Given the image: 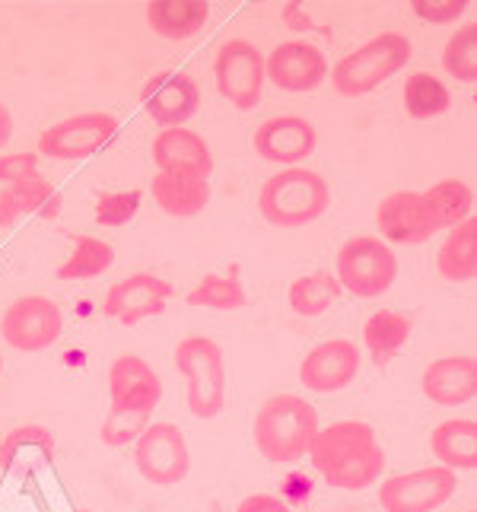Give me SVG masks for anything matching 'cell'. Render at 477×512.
<instances>
[{"instance_id": "6da1fadb", "label": "cell", "mask_w": 477, "mask_h": 512, "mask_svg": "<svg viewBox=\"0 0 477 512\" xmlns=\"http://www.w3.org/2000/svg\"><path fill=\"white\" fill-rule=\"evenodd\" d=\"M309 462L334 490H366L382 478L385 452L369 423L338 420L315 433Z\"/></svg>"}, {"instance_id": "7a4b0ae2", "label": "cell", "mask_w": 477, "mask_h": 512, "mask_svg": "<svg viewBox=\"0 0 477 512\" xmlns=\"http://www.w3.org/2000/svg\"><path fill=\"white\" fill-rule=\"evenodd\" d=\"M163 398V379L156 369L137 357L121 353L109 363V417L102 423L105 446H125L150 427V417Z\"/></svg>"}, {"instance_id": "3957f363", "label": "cell", "mask_w": 477, "mask_h": 512, "mask_svg": "<svg viewBox=\"0 0 477 512\" xmlns=\"http://www.w3.org/2000/svg\"><path fill=\"white\" fill-rule=\"evenodd\" d=\"M331 204L328 179L315 169L290 166L264 179L258 191V214L264 223L280 229H299L325 217Z\"/></svg>"}, {"instance_id": "277c9868", "label": "cell", "mask_w": 477, "mask_h": 512, "mask_svg": "<svg viewBox=\"0 0 477 512\" xmlns=\"http://www.w3.org/2000/svg\"><path fill=\"white\" fill-rule=\"evenodd\" d=\"M318 411L299 395H274L255 417V446L274 465H296L312 449Z\"/></svg>"}, {"instance_id": "5b68a950", "label": "cell", "mask_w": 477, "mask_h": 512, "mask_svg": "<svg viewBox=\"0 0 477 512\" xmlns=\"http://www.w3.org/2000/svg\"><path fill=\"white\" fill-rule=\"evenodd\" d=\"M411 61V39L401 32H379L376 39L363 42L328 70L331 86L338 96L357 99L379 90L398 70Z\"/></svg>"}, {"instance_id": "8992f818", "label": "cell", "mask_w": 477, "mask_h": 512, "mask_svg": "<svg viewBox=\"0 0 477 512\" xmlns=\"http://www.w3.org/2000/svg\"><path fill=\"white\" fill-rule=\"evenodd\" d=\"M172 360L185 379L188 411L198 420L220 417L226 408V363L220 344L204 338V334H191V338L179 341Z\"/></svg>"}, {"instance_id": "52a82bcc", "label": "cell", "mask_w": 477, "mask_h": 512, "mask_svg": "<svg viewBox=\"0 0 477 512\" xmlns=\"http://www.w3.org/2000/svg\"><path fill=\"white\" fill-rule=\"evenodd\" d=\"M334 277H338L341 290L360 299H376L392 290L398 277V258L388 249V242L376 236H353L338 249Z\"/></svg>"}, {"instance_id": "ba28073f", "label": "cell", "mask_w": 477, "mask_h": 512, "mask_svg": "<svg viewBox=\"0 0 477 512\" xmlns=\"http://www.w3.org/2000/svg\"><path fill=\"white\" fill-rule=\"evenodd\" d=\"M134 465L137 474L153 487H175L188 478L191 452L185 433L175 423H150V427L134 439Z\"/></svg>"}, {"instance_id": "9c48e42d", "label": "cell", "mask_w": 477, "mask_h": 512, "mask_svg": "<svg viewBox=\"0 0 477 512\" xmlns=\"http://www.w3.org/2000/svg\"><path fill=\"white\" fill-rule=\"evenodd\" d=\"M214 80L226 102L242 112L255 109L264 90V51L245 39L223 42L214 58Z\"/></svg>"}, {"instance_id": "30bf717a", "label": "cell", "mask_w": 477, "mask_h": 512, "mask_svg": "<svg viewBox=\"0 0 477 512\" xmlns=\"http://www.w3.org/2000/svg\"><path fill=\"white\" fill-rule=\"evenodd\" d=\"M64 315L55 299L48 296H20L7 306L0 319V334L4 341L20 353H42L61 338Z\"/></svg>"}, {"instance_id": "8fae6325", "label": "cell", "mask_w": 477, "mask_h": 512, "mask_svg": "<svg viewBox=\"0 0 477 512\" xmlns=\"http://www.w3.org/2000/svg\"><path fill=\"white\" fill-rule=\"evenodd\" d=\"M458 487L455 471L446 465H430L420 471L395 474L379 487V503L385 512H436L452 500Z\"/></svg>"}, {"instance_id": "7c38bea8", "label": "cell", "mask_w": 477, "mask_h": 512, "mask_svg": "<svg viewBox=\"0 0 477 512\" xmlns=\"http://www.w3.org/2000/svg\"><path fill=\"white\" fill-rule=\"evenodd\" d=\"M115 137L118 118L105 112H86L64 118L48 131H42L35 150H39V156H48V160H86V156L99 153L105 144H112Z\"/></svg>"}, {"instance_id": "4fadbf2b", "label": "cell", "mask_w": 477, "mask_h": 512, "mask_svg": "<svg viewBox=\"0 0 477 512\" xmlns=\"http://www.w3.org/2000/svg\"><path fill=\"white\" fill-rule=\"evenodd\" d=\"M172 299V284L156 274H131L109 287L102 299L105 319L121 325H140L144 319L159 315Z\"/></svg>"}, {"instance_id": "5bb4252c", "label": "cell", "mask_w": 477, "mask_h": 512, "mask_svg": "<svg viewBox=\"0 0 477 512\" xmlns=\"http://www.w3.org/2000/svg\"><path fill=\"white\" fill-rule=\"evenodd\" d=\"M360 347L347 341V338H331L315 344L299 366V382H303L309 392L318 395H334L347 388L360 373Z\"/></svg>"}, {"instance_id": "9a60e30c", "label": "cell", "mask_w": 477, "mask_h": 512, "mask_svg": "<svg viewBox=\"0 0 477 512\" xmlns=\"http://www.w3.org/2000/svg\"><path fill=\"white\" fill-rule=\"evenodd\" d=\"M140 99H144L147 115L163 131L182 128L201 109V86L185 70H163L144 86Z\"/></svg>"}, {"instance_id": "2e32d148", "label": "cell", "mask_w": 477, "mask_h": 512, "mask_svg": "<svg viewBox=\"0 0 477 512\" xmlns=\"http://www.w3.org/2000/svg\"><path fill=\"white\" fill-rule=\"evenodd\" d=\"M328 58L322 48L309 42H284L264 58V80H271L284 93H309L328 80Z\"/></svg>"}, {"instance_id": "e0dca14e", "label": "cell", "mask_w": 477, "mask_h": 512, "mask_svg": "<svg viewBox=\"0 0 477 512\" xmlns=\"http://www.w3.org/2000/svg\"><path fill=\"white\" fill-rule=\"evenodd\" d=\"M255 153L268 163H280V166H299L303 160L315 153L318 147V134L315 125L299 115H277L268 118L264 125H258L255 131Z\"/></svg>"}, {"instance_id": "ac0fdd59", "label": "cell", "mask_w": 477, "mask_h": 512, "mask_svg": "<svg viewBox=\"0 0 477 512\" xmlns=\"http://www.w3.org/2000/svg\"><path fill=\"white\" fill-rule=\"evenodd\" d=\"M153 163L166 175H191V179H207L214 172V153L198 131L188 128H166L153 140Z\"/></svg>"}, {"instance_id": "d6986e66", "label": "cell", "mask_w": 477, "mask_h": 512, "mask_svg": "<svg viewBox=\"0 0 477 512\" xmlns=\"http://www.w3.org/2000/svg\"><path fill=\"white\" fill-rule=\"evenodd\" d=\"M423 395L439 408H458L477 398V360L468 353L439 357L423 369Z\"/></svg>"}, {"instance_id": "ffe728a7", "label": "cell", "mask_w": 477, "mask_h": 512, "mask_svg": "<svg viewBox=\"0 0 477 512\" xmlns=\"http://www.w3.org/2000/svg\"><path fill=\"white\" fill-rule=\"evenodd\" d=\"M376 226L388 242L398 245H423L436 236V226L417 191L388 194L376 210Z\"/></svg>"}, {"instance_id": "44dd1931", "label": "cell", "mask_w": 477, "mask_h": 512, "mask_svg": "<svg viewBox=\"0 0 477 512\" xmlns=\"http://www.w3.org/2000/svg\"><path fill=\"white\" fill-rule=\"evenodd\" d=\"M58 210H61V194L42 172L16 179L0 191V226H16L29 214L58 217Z\"/></svg>"}, {"instance_id": "7402d4cb", "label": "cell", "mask_w": 477, "mask_h": 512, "mask_svg": "<svg viewBox=\"0 0 477 512\" xmlns=\"http://www.w3.org/2000/svg\"><path fill=\"white\" fill-rule=\"evenodd\" d=\"M150 194L156 207L163 214L175 220L198 217L201 210L210 204V185L207 179H191V175H166L156 172V179L150 182Z\"/></svg>"}, {"instance_id": "603a6c76", "label": "cell", "mask_w": 477, "mask_h": 512, "mask_svg": "<svg viewBox=\"0 0 477 512\" xmlns=\"http://www.w3.org/2000/svg\"><path fill=\"white\" fill-rule=\"evenodd\" d=\"M436 271L449 284H471L477 277V214L449 229L436 252Z\"/></svg>"}, {"instance_id": "cb8c5ba5", "label": "cell", "mask_w": 477, "mask_h": 512, "mask_svg": "<svg viewBox=\"0 0 477 512\" xmlns=\"http://www.w3.org/2000/svg\"><path fill=\"white\" fill-rule=\"evenodd\" d=\"M210 16V7L201 0H156L147 4V26L169 42H185L201 32Z\"/></svg>"}, {"instance_id": "d4e9b609", "label": "cell", "mask_w": 477, "mask_h": 512, "mask_svg": "<svg viewBox=\"0 0 477 512\" xmlns=\"http://www.w3.org/2000/svg\"><path fill=\"white\" fill-rule=\"evenodd\" d=\"M430 449L436 455V462L452 471L477 468V423L468 417L443 420L430 433Z\"/></svg>"}, {"instance_id": "484cf974", "label": "cell", "mask_w": 477, "mask_h": 512, "mask_svg": "<svg viewBox=\"0 0 477 512\" xmlns=\"http://www.w3.org/2000/svg\"><path fill=\"white\" fill-rule=\"evenodd\" d=\"M420 198H423V207H427V214L436 226V233L439 229H455V226H462L468 217H474V191L458 179L436 182L433 188L423 191Z\"/></svg>"}, {"instance_id": "4316f807", "label": "cell", "mask_w": 477, "mask_h": 512, "mask_svg": "<svg viewBox=\"0 0 477 512\" xmlns=\"http://www.w3.org/2000/svg\"><path fill=\"white\" fill-rule=\"evenodd\" d=\"M408 338H411V319L395 309H379L363 325V344L376 366H388V360L398 350H404Z\"/></svg>"}, {"instance_id": "83f0119b", "label": "cell", "mask_w": 477, "mask_h": 512, "mask_svg": "<svg viewBox=\"0 0 477 512\" xmlns=\"http://www.w3.org/2000/svg\"><path fill=\"white\" fill-rule=\"evenodd\" d=\"M188 306L194 309H217V312H236L249 303V293H245L242 280H239V264H229L226 274H204L201 284L188 290Z\"/></svg>"}, {"instance_id": "f1b7e54d", "label": "cell", "mask_w": 477, "mask_h": 512, "mask_svg": "<svg viewBox=\"0 0 477 512\" xmlns=\"http://www.w3.org/2000/svg\"><path fill=\"white\" fill-rule=\"evenodd\" d=\"M338 296H341V284L331 271H312V274L296 277L287 290L293 312L303 315V319H318V315H325L334 303H338Z\"/></svg>"}, {"instance_id": "f546056e", "label": "cell", "mask_w": 477, "mask_h": 512, "mask_svg": "<svg viewBox=\"0 0 477 512\" xmlns=\"http://www.w3.org/2000/svg\"><path fill=\"white\" fill-rule=\"evenodd\" d=\"M112 261H115V249L109 242L99 236H90V233H77L74 252H70V258L55 274H58V280H93L109 271Z\"/></svg>"}, {"instance_id": "4dcf8cb0", "label": "cell", "mask_w": 477, "mask_h": 512, "mask_svg": "<svg viewBox=\"0 0 477 512\" xmlns=\"http://www.w3.org/2000/svg\"><path fill=\"white\" fill-rule=\"evenodd\" d=\"M32 452V465H45L55 455V439L45 427H35V423H26V427H16L4 436L0 443V471H13L20 465V458H26Z\"/></svg>"}, {"instance_id": "1f68e13d", "label": "cell", "mask_w": 477, "mask_h": 512, "mask_svg": "<svg viewBox=\"0 0 477 512\" xmlns=\"http://www.w3.org/2000/svg\"><path fill=\"white\" fill-rule=\"evenodd\" d=\"M452 105V93L449 86L433 77V74H411L404 80V109H408L411 118L427 121V118H439L446 115Z\"/></svg>"}, {"instance_id": "d6a6232c", "label": "cell", "mask_w": 477, "mask_h": 512, "mask_svg": "<svg viewBox=\"0 0 477 512\" xmlns=\"http://www.w3.org/2000/svg\"><path fill=\"white\" fill-rule=\"evenodd\" d=\"M443 70L458 83H477V23H465L449 35L443 48Z\"/></svg>"}, {"instance_id": "836d02e7", "label": "cell", "mask_w": 477, "mask_h": 512, "mask_svg": "<svg viewBox=\"0 0 477 512\" xmlns=\"http://www.w3.org/2000/svg\"><path fill=\"white\" fill-rule=\"evenodd\" d=\"M140 210V191H109L96 201V223L118 229L137 217Z\"/></svg>"}, {"instance_id": "e575fe53", "label": "cell", "mask_w": 477, "mask_h": 512, "mask_svg": "<svg viewBox=\"0 0 477 512\" xmlns=\"http://www.w3.org/2000/svg\"><path fill=\"white\" fill-rule=\"evenodd\" d=\"M468 10V0H414V13L423 23H452Z\"/></svg>"}, {"instance_id": "d590c367", "label": "cell", "mask_w": 477, "mask_h": 512, "mask_svg": "<svg viewBox=\"0 0 477 512\" xmlns=\"http://www.w3.org/2000/svg\"><path fill=\"white\" fill-rule=\"evenodd\" d=\"M39 172V156L35 153H10V156H0V182L10 185L16 179H26V175Z\"/></svg>"}, {"instance_id": "8d00e7d4", "label": "cell", "mask_w": 477, "mask_h": 512, "mask_svg": "<svg viewBox=\"0 0 477 512\" xmlns=\"http://www.w3.org/2000/svg\"><path fill=\"white\" fill-rule=\"evenodd\" d=\"M236 512H290V506L280 497H271V493H252L236 506Z\"/></svg>"}, {"instance_id": "74e56055", "label": "cell", "mask_w": 477, "mask_h": 512, "mask_svg": "<svg viewBox=\"0 0 477 512\" xmlns=\"http://www.w3.org/2000/svg\"><path fill=\"white\" fill-rule=\"evenodd\" d=\"M280 20H284L290 29H299V32H315V23L309 20V13L303 10V4H287L280 10Z\"/></svg>"}, {"instance_id": "f35d334b", "label": "cell", "mask_w": 477, "mask_h": 512, "mask_svg": "<svg viewBox=\"0 0 477 512\" xmlns=\"http://www.w3.org/2000/svg\"><path fill=\"white\" fill-rule=\"evenodd\" d=\"M10 134H13V118H10V112H7V105L0 102V150L7 147Z\"/></svg>"}, {"instance_id": "ab89813d", "label": "cell", "mask_w": 477, "mask_h": 512, "mask_svg": "<svg viewBox=\"0 0 477 512\" xmlns=\"http://www.w3.org/2000/svg\"><path fill=\"white\" fill-rule=\"evenodd\" d=\"M77 512H93V509H86V506H83V509H77Z\"/></svg>"}, {"instance_id": "60d3db41", "label": "cell", "mask_w": 477, "mask_h": 512, "mask_svg": "<svg viewBox=\"0 0 477 512\" xmlns=\"http://www.w3.org/2000/svg\"><path fill=\"white\" fill-rule=\"evenodd\" d=\"M0 369H4V357H0Z\"/></svg>"}, {"instance_id": "b9f144b4", "label": "cell", "mask_w": 477, "mask_h": 512, "mask_svg": "<svg viewBox=\"0 0 477 512\" xmlns=\"http://www.w3.org/2000/svg\"><path fill=\"white\" fill-rule=\"evenodd\" d=\"M468 512H474V509H468Z\"/></svg>"}]
</instances>
